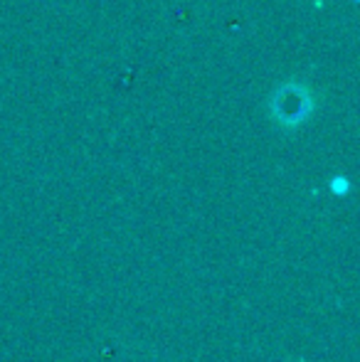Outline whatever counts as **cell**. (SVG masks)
<instances>
[{
	"label": "cell",
	"mask_w": 360,
	"mask_h": 362,
	"mask_svg": "<svg viewBox=\"0 0 360 362\" xmlns=\"http://www.w3.org/2000/svg\"><path fill=\"white\" fill-rule=\"evenodd\" d=\"M313 101L303 84H286L272 101V114L281 126H296L311 114Z\"/></svg>",
	"instance_id": "cell-1"
}]
</instances>
